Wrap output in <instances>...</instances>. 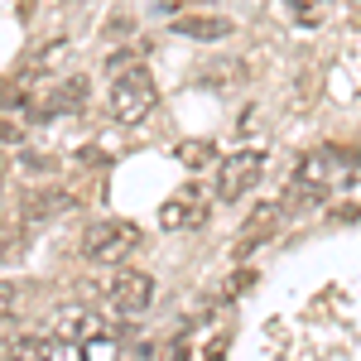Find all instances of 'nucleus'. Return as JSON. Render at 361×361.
I'll return each instance as SVG.
<instances>
[{
    "label": "nucleus",
    "instance_id": "obj_1",
    "mask_svg": "<svg viewBox=\"0 0 361 361\" xmlns=\"http://www.w3.org/2000/svg\"><path fill=\"white\" fill-rule=\"evenodd\" d=\"M140 250V226L126 217H102L82 231V260L87 265H126Z\"/></svg>",
    "mask_w": 361,
    "mask_h": 361
},
{
    "label": "nucleus",
    "instance_id": "obj_2",
    "mask_svg": "<svg viewBox=\"0 0 361 361\" xmlns=\"http://www.w3.org/2000/svg\"><path fill=\"white\" fill-rule=\"evenodd\" d=\"M154 102H159V87H154V78L145 68H126L106 92V111H111L116 126H140L154 111Z\"/></svg>",
    "mask_w": 361,
    "mask_h": 361
},
{
    "label": "nucleus",
    "instance_id": "obj_3",
    "mask_svg": "<svg viewBox=\"0 0 361 361\" xmlns=\"http://www.w3.org/2000/svg\"><path fill=\"white\" fill-rule=\"evenodd\" d=\"M102 304H106V313L121 318V323L145 318V313L154 308V275H145V270H116L111 284H106V294H102Z\"/></svg>",
    "mask_w": 361,
    "mask_h": 361
},
{
    "label": "nucleus",
    "instance_id": "obj_4",
    "mask_svg": "<svg viewBox=\"0 0 361 361\" xmlns=\"http://www.w3.org/2000/svg\"><path fill=\"white\" fill-rule=\"evenodd\" d=\"M260 173H265V154L260 149H236L212 173V197L217 202H236V197H246L260 183Z\"/></svg>",
    "mask_w": 361,
    "mask_h": 361
},
{
    "label": "nucleus",
    "instance_id": "obj_5",
    "mask_svg": "<svg viewBox=\"0 0 361 361\" xmlns=\"http://www.w3.org/2000/svg\"><path fill=\"white\" fill-rule=\"evenodd\" d=\"M212 202H217V197L207 193L202 183H183L178 193L164 197V207H159V231H197V226H207Z\"/></svg>",
    "mask_w": 361,
    "mask_h": 361
},
{
    "label": "nucleus",
    "instance_id": "obj_6",
    "mask_svg": "<svg viewBox=\"0 0 361 361\" xmlns=\"http://www.w3.org/2000/svg\"><path fill=\"white\" fill-rule=\"evenodd\" d=\"M49 333L58 337H68V342H97V337H106L116 333V328H106V318L97 313V308H87V304H63L54 308V318H49Z\"/></svg>",
    "mask_w": 361,
    "mask_h": 361
},
{
    "label": "nucleus",
    "instance_id": "obj_7",
    "mask_svg": "<svg viewBox=\"0 0 361 361\" xmlns=\"http://www.w3.org/2000/svg\"><path fill=\"white\" fill-rule=\"evenodd\" d=\"M173 34H183V39H193V44H222L231 39V20L226 15H202V10H183V15H173Z\"/></svg>",
    "mask_w": 361,
    "mask_h": 361
},
{
    "label": "nucleus",
    "instance_id": "obj_8",
    "mask_svg": "<svg viewBox=\"0 0 361 361\" xmlns=\"http://www.w3.org/2000/svg\"><path fill=\"white\" fill-rule=\"evenodd\" d=\"M87 106V78L82 73H73L68 82H58L49 97H39V106H34V121H49V116H73V111H82Z\"/></svg>",
    "mask_w": 361,
    "mask_h": 361
},
{
    "label": "nucleus",
    "instance_id": "obj_9",
    "mask_svg": "<svg viewBox=\"0 0 361 361\" xmlns=\"http://www.w3.org/2000/svg\"><path fill=\"white\" fill-rule=\"evenodd\" d=\"M328 197H333V188H323V183H313L304 173H294L289 188H284V197H279V207H284V217H304L313 207H323Z\"/></svg>",
    "mask_w": 361,
    "mask_h": 361
},
{
    "label": "nucleus",
    "instance_id": "obj_10",
    "mask_svg": "<svg viewBox=\"0 0 361 361\" xmlns=\"http://www.w3.org/2000/svg\"><path fill=\"white\" fill-rule=\"evenodd\" d=\"M20 212H25V222H54V217H68V212H78V197L63 193V188H49V193H29Z\"/></svg>",
    "mask_w": 361,
    "mask_h": 361
},
{
    "label": "nucleus",
    "instance_id": "obj_11",
    "mask_svg": "<svg viewBox=\"0 0 361 361\" xmlns=\"http://www.w3.org/2000/svg\"><path fill=\"white\" fill-rule=\"evenodd\" d=\"M279 222H284V207H279V202L260 207V212H250V222L241 226V236H236V255H250L255 241H270V236L279 231Z\"/></svg>",
    "mask_w": 361,
    "mask_h": 361
},
{
    "label": "nucleus",
    "instance_id": "obj_12",
    "mask_svg": "<svg viewBox=\"0 0 361 361\" xmlns=\"http://www.w3.org/2000/svg\"><path fill=\"white\" fill-rule=\"evenodd\" d=\"M29 294H34V284H29V279H0V323L20 313Z\"/></svg>",
    "mask_w": 361,
    "mask_h": 361
},
{
    "label": "nucleus",
    "instance_id": "obj_13",
    "mask_svg": "<svg viewBox=\"0 0 361 361\" xmlns=\"http://www.w3.org/2000/svg\"><path fill=\"white\" fill-rule=\"evenodd\" d=\"M5 357H10V361H44V333L5 337Z\"/></svg>",
    "mask_w": 361,
    "mask_h": 361
},
{
    "label": "nucleus",
    "instance_id": "obj_14",
    "mask_svg": "<svg viewBox=\"0 0 361 361\" xmlns=\"http://www.w3.org/2000/svg\"><path fill=\"white\" fill-rule=\"evenodd\" d=\"M241 78H246L241 58H226V68H202V82L207 87H236Z\"/></svg>",
    "mask_w": 361,
    "mask_h": 361
},
{
    "label": "nucleus",
    "instance_id": "obj_15",
    "mask_svg": "<svg viewBox=\"0 0 361 361\" xmlns=\"http://www.w3.org/2000/svg\"><path fill=\"white\" fill-rule=\"evenodd\" d=\"M173 154H178V159H188V164H202V159H212V145H178Z\"/></svg>",
    "mask_w": 361,
    "mask_h": 361
},
{
    "label": "nucleus",
    "instance_id": "obj_16",
    "mask_svg": "<svg viewBox=\"0 0 361 361\" xmlns=\"http://www.w3.org/2000/svg\"><path fill=\"white\" fill-rule=\"evenodd\" d=\"M202 361H226V333L207 342V357H202Z\"/></svg>",
    "mask_w": 361,
    "mask_h": 361
},
{
    "label": "nucleus",
    "instance_id": "obj_17",
    "mask_svg": "<svg viewBox=\"0 0 361 361\" xmlns=\"http://www.w3.org/2000/svg\"><path fill=\"white\" fill-rule=\"evenodd\" d=\"M250 284H255V275H250V270H241V275H236L231 284H226V294L236 299V294H241V289H250Z\"/></svg>",
    "mask_w": 361,
    "mask_h": 361
},
{
    "label": "nucleus",
    "instance_id": "obj_18",
    "mask_svg": "<svg viewBox=\"0 0 361 361\" xmlns=\"http://www.w3.org/2000/svg\"><path fill=\"white\" fill-rule=\"evenodd\" d=\"M106 34H111V39H126V34H130V20H126V15H116L111 25H106Z\"/></svg>",
    "mask_w": 361,
    "mask_h": 361
},
{
    "label": "nucleus",
    "instance_id": "obj_19",
    "mask_svg": "<svg viewBox=\"0 0 361 361\" xmlns=\"http://www.w3.org/2000/svg\"><path fill=\"white\" fill-rule=\"evenodd\" d=\"M0 140H5V145H15V140H20V126H10V121H0Z\"/></svg>",
    "mask_w": 361,
    "mask_h": 361
},
{
    "label": "nucleus",
    "instance_id": "obj_20",
    "mask_svg": "<svg viewBox=\"0 0 361 361\" xmlns=\"http://www.w3.org/2000/svg\"><path fill=\"white\" fill-rule=\"evenodd\" d=\"M173 361H188V347H183V342L173 347Z\"/></svg>",
    "mask_w": 361,
    "mask_h": 361
}]
</instances>
